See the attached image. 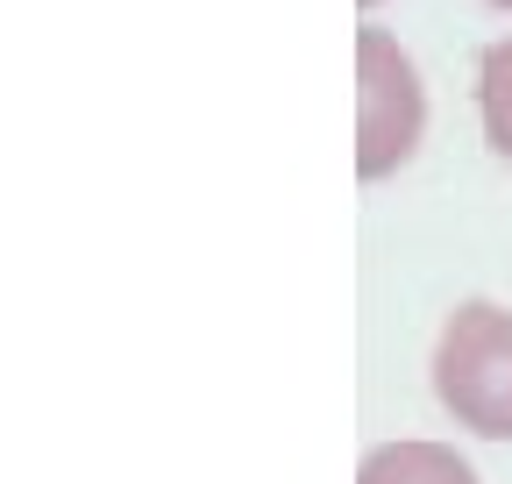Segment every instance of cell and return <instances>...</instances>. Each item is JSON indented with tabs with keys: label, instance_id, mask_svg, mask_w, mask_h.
<instances>
[{
	"label": "cell",
	"instance_id": "cell-2",
	"mask_svg": "<svg viewBox=\"0 0 512 484\" xmlns=\"http://www.w3.org/2000/svg\"><path fill=\"white\" fill-rule=\"evenodd\" d=\"M420 129H427V93L413 57L384 29H363L356 36V171L363 178L399 171L420 150Z\"/></svg>",
	"mask_w": 512,
	"mask_h": 484
},
{
	"label": "cell",
	"instance_id": "cell-1",
	"mask_svg": "<svg viewBox=\"0 0 512 484\" xmlns=\"http://www.w3.org/2000/svg\"><path fill=\"white\" fill-rule=\"evenodd\" d=\"M434 392L470 435H491V442L512 435V314L505 307L470 299V307L448 314L434 342Z\"/></svg>",
	"mask_w": 512,
	"mask_h": 484
},
{
	"label": "cell",
	"instance_id": "cell-5",
	"mask_svg": "<svg viewBox=\"0 0 512 484\" xmlns=\"http://www.w3.org/2000/svg\"><path fill=\"white\" fill-rule=\"evenodd\" d=\"M491 8H512V0H491Z\"/></svg>",
	"mask_w": 512,
	"mask_h": 484
},
{
	"label": "cell",
	"instance_id": "cell-3",
	"mask_svg": "<svg viewBox=\"0 0 512 484\" xmlns=\"http://www.w3.org/2000/svg\"><path fill=\"white\" fill-rule=\"evenodd\" d=\"M356 484H477L470 463L456 449H441V442H384L363 456Z\"/></svg>",
	"mask_w": 512,
	"mask_h": 484
},
{
	"label": "cell",
	"instance_id": "cell-4",
	"mask_svg": "<svg viewBox=\"0 0 512 484\" xmlns=\"http://www.w3.org/2000/svg\"><path fill=\"white\" fill-rule=\"evenodd\" d=\"M477 107H484V136H491V150L512 164V36L484 50V65H477Z\"/></svg>",
	"mask_w": 512,
	"mask_h": 484
}]
</instances>
